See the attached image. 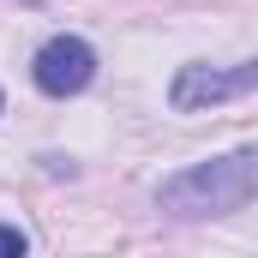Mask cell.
Segmentation results:
<instances>
[{
  "mask_svg": "<svg viewBox=\"0 0 258 258\" xmlns=\"http://www.w3.org/2000/svg\"><path fill=\"white\" fill-rule=\"evenodd\" d=\"M156 198L174 216H222V210H240L246 198H258V144L234 150V156H216V162H198L186 174L162 180Z\"/></svg>",
  "mask_w": 258,
  "mask_h": 258,
  "instance_id": "cell-1",
  "label": "cell"
},
{
  "mask_svg": "<svg viewBox=\"0 0 258 258\" xmlns=\"http://www.w3.org/2000/svg\"><path fill=\"white\" fill-rule=\"evenodd\" d=\"M24 246H30V240H24L18 228H6V222H0V258H24Z\"/></svg>",
  "mask_w": 258,
  "mask_h": 258,
  "instance_id": "cell-4",
  "label": "cell"
},
{
  "mask_svg": "<svg viewBox=\"0 0 258 258\" xmlns=\"http://www.w3.org/2000/svg\"><path fill=\"white\" fill-rule=\"evenodd\" d=\"M240 90H258V60L252 66H234V72H222V66H180L168 102H174L180 114H192V108L228 102V96H240Z\"/></svg>",
  "mask_w": 258,
  "mask_h": 258,
  "instance_id": "cell-2",
  "label": "cell"
},
{
  "mask_svg": "<svg viewBox=\"0 0 258 258\" xmlns=\"http://www.w3.org/2000/svg\"><path fill=\"white\" fill-rule=\"evenodd\" d=\"M90 78H96V54H90V42H78V36H54V42H42V54H36V84H42L48 96H78Z\"/></svg>",
  "mask_w": 258,
  "mask_h": 258,
  "instance_id": "cell-3",
  "label": "cell"
}]
</instances>
